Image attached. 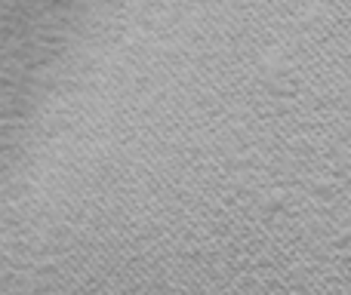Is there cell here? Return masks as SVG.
<instances>
[{"label": "cell", "mask_w": 351, "mask_h": 295, "mask_svg": "<svg viewBox=\"0 0 351 295\" xmlns=\"http://www.w3.org/2000/svg\"><path fill=\"white\" fill-rule=\"evenodd\" d=\"M259 80L274 96H287V92L296 86V74H293L290 59H284V55L274 53V49L259 62Z\"/></svg>", "instance_id": "6da1fadb"}]
</instances>
